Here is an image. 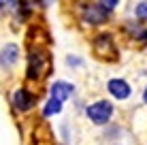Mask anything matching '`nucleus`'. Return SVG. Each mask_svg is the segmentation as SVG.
I'll return each mask as SVG.
<instances>
[{
	"mask_svg": "<svg viewBox=\"0 0 147 145\" xmlns=\"http://www.w3.org/2000/svg\"><path fill=\"white\" fill-rule=\"evenodd\" d=\"M107 90H109L111 96L117 98V100H126V98H130V94H132L128 81H124V79H111L107 83Z\"/></svg>",
	"mask_w": 147,
	"mask_h": 145,
	"instance_id": "0eeeda50",
	"label": "nucleus"
},
{
	"mask_svg": "<svg viewBox=\"0 0 147 145\" xmlns=\"http://www.w3.org/2000/svg\"><path fill=\"white\" fill-rule=\"evenodd\" d=\"M19 60V47L15 43H9L0 49V68H13Z\"/></svg>",
	"mask_w": 147,
	"mask_h": 145,
	"instance_id": "423d86ee",
	"label": "nucleus"
},
{
	"mask_svg": "<svg viewBox=\"0 0 147 145\" xmlns=\"http://www.w3.org/2000/svg\"><path fill=\"white\" fill-rule=\"evenodd\" d=\"M94 53L102 60H115L117 58V47L113 43L111 34H98L94 38Z\"/></svg>",
	"mask_w": 147,
	"mask_h": 145,
	"instance_id": "20e7f679",
	"label": "nucleus"
},
{
	"mask_svg": "<svg viewBox=\"0 0 147 145\" xmlns=\"http://www.w3.org/2000/svg\"><path fill=\"white\" fill-rule=\"evenodd\" d=\"M66 62L70 64V66H79V64H81V60H79V58H75V56H70V58L66 60Z\"/></svg>",
	"mask_w": 147,
	"mask_h": 145,
	"instance_id": "4468645a",
	"label": "nucleus"
},
{
	"mask_svg": "<svg viewBox=\"0 0 147 145\" xmlns=\"http://www.w3.org/2000/svg\"><path fill=\"white\" fill-rule=\"evenodd\" d=\"M134 15L139 19H143V22H147V2H141V4H136V9H134Z\"/></svg>",
	"mask_w": 147,
	"mask_h": 145,
	"instance_id": "f8f14e48",
	"label": "nucleus"
},
{
	"mask_svg": "<svg viewBox=\"0 0 147 145\" xmlns=\"http://www.w3.org/2000/svg\"><path fill=\"white\" fill-rule=\"evenodd\" d=\"M117 4H119V0H100V7H102L105 11H109V13L113 11Z\"/></svg>",
	"mask_w": 147,
	"mask_h": 145,
	"instance_id": "ddd939ff",
	"label": "nucleus"
},
{
	"mask_svg": "<svg viewBox=\"0 0 147 145\" xmlns=\"http://www.w3.org/2000/svg\"><path fill=\"white\" fill-rule=\"evenodd\" d=\"M73 92H75V86L68 83V81H55L51 86V98H55V100H60V103H64L66 98H70Z\"/></svg>",
	"mask_w": 147,
	"mask_h": 145,
	"instance_id": "6e6552de",
	"label": "nucleus"
},
{
	"mask_svg": "<svg viewBox=\"0 0 147 145\" xmlns=\"http://www.w3.org/2000/svg\"><path fill=\"white\" fill-rule=\"evenodd\" d=\"M111 115H113V105L109 100H96L88 107V117L92 119L94 124H98V126H102V124H107Z\"/></svg>",
	"mask_w": 147,
	"mask_h": 145,
	"instance_id": "7ed1b4c3",
	"label": "nucleus"
},
{
	"mask_svg": "<svg viewBox=\"0 0 147 145\" xmlns=\"http://www.w3.org/2000/svg\"><path fill=\"white\" fill-rule=\"evenodd\" d=\"M143 100L147 103V88H145V92H143Z\"/></svg>",
	"mask_w": 147,
	"mask_h": 145,
	"instance_id": "2eb2a0df",
	"label": "nucleus"
},
{
	"mask_svg": "<svg viewBox=\"0 0 147 145\" xmlns=\"http://www.w3.org/2000/svg\"><path fill=\"white\" fill-rule=\"evenodd\" d=\"M19 11L17 0H0V15H11Z\"/></svg>",
	"mask_w": 147,
	"mask_h": 145,
	"instance_id": "9d476101",
	"label": "nucleus"
},
{
	"mask_svg": "<svg viewBox=\"0 0 147 145\" xmlns=\"http://www.w3.org/2000/svg\"><path fill=\"white\" fill-rule=\"evenodd\" d=\"M51 71V60L49 53L43 47L34 45L28 51V79L30 81H40L47 77V73Z\"/></svg>",
	"mask_w": 147,
	"mask_h": 145,
	"instance_id": "f257e3e1",
	"label": "nucleus"
},
{
	"mask_svg": "<svg viewBox=\"0 0 147 145\" xmlns=\"http://www.w3.org/2000/svg\"><path fill=\"white\" fill-rule=\"evenodd\" d=\"M62 111V103L55 100V98H49L47 103H45V109H43V115L49 117V115H58V113Z\"/></svg>",
	"mask_w": 147,
	"mask_h": 145,
	"instance_id": "1a4fd4ad",
	"label": "nucleus"
},
{
	"mask_svg": "<svg viewBox=\"0 0 147 145\" xmlns=\"http://www.w3.org/2000/svg\"><path fill=\"white\" fill-rule=\"evenodd\" d=\"M126 28L130 30V34H132L134 38H141V41L147 43V30L141 26V24H126Z\"/></svg>",
	"mask_w": 147,
	"mask_h": 145,
	"instance_id": "9b49d317",
	"label": "nucleus"
},
{
	"mask_svg": "<svg viewBox=\"0 0 147 145\" xmlns=\"http://www.w3.org/2000/svg\"><path fill=\"white\" fill-rule=\"evenodd\" d=\"M34 103H36V96H34L30 90H26V88H17V90L13 92V107L17 109V111L28 113L30 109L34 107Z\"/></svg>",
	"mask_w": 147,
	"mask_h": 145,
	"instance_id": "39448f33",
	"label": "nucleus"
},
{
	"mask_svg": "<svg viewBox=\"0 0 147 145\" xmlns=\"http://www.w3.org/2000/svg\"><path fill=\"white\" fill-rule=\"evenodd\" d=\"M79 13H81V19L90 26L105 24L109 17V11H105L100 4H92V2H79Z\"/></svg>",
	"mask_w": 147,
	"mask_h": 145,
	"instance_id": "f03ea898",
	"label": "nucleus"
}]
</instances>
